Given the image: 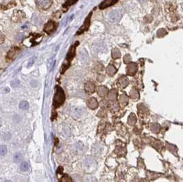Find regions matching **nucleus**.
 Masks as SVG:
<instances>
[{
  "label": "nucleus",
  "mask_w": 183,
  "mask_h": 182,
  "mask_svg": "<svg viewBox=\"0 0 183 182\" xmlns=\"http://www.w3.org/2000/svg\"><path fill=\"white\" fill-rule=\"evenodd\" d=\"M78 42H76L74 45L71 46V48H70L69 51L67 53V57H66L65 58V62L63 63L61 69H60V72H61V73H63L66 70H67L68 68L69 67L72 59H73V58L75 56V47H76V45H78Z\"/></svg>",
  "instance_id": "f257e3e1"
},
{
  "label": "nucleus",
  "mask_w": 183,
  "mask_h": 182,
  "mask_svg": "<svg viewBox=\"0 0 183 182\" xmlns=\"http://www.w3.org/2000/svg\"><path fill=\"white\" fill-rule=\"evenodd\" d=\"M65 96L63 90L60 86H57L56 87V92L54 97V107L58 108L61 105H63L64 101H65Z\"/></svg>",
  "instance_id": "f03ea898"
},
{
  "label": "nucleus",
  "mask_w": 183,
  "mask_h": 182,
  "mask_svg": "<svg viewBox=\"0 0 183 182\" xmlns=\"http://www.w3.org/2000/svg\"><path fill=\"white\" fill-rule=\"evenodd\" d=\"M123 13L122 10H115L108 13V19L110 22H119L122 19Z\"/></svg>",
  "instance_id": "7ed1b4c3"
},
{
  "label": "nucleus",
  "mask_w": 183,
  "mask_h": 182,
  "mask_svg": "<svg viewBox=\"0 0 183 182\" xmlns=\"http://www.w3.org/2000/svg\"><path fill=\"white\" fill-rule=\"evenodd\" d=\"M91 15H92V13H90V14L88 15V17H87L86 19H85V22H84V24L81 26V28L79 29V30L77 32V35H80V34H82L88 30L89 26H90L91 24Z\"/></svg>",
  "instance_id": "20e7f679"
},
{
  "label": "nucleus",
  "mask_w": 183,
  "mask_h": 182,
  "mask_svg": "<svg viewBox=\"0 0 183 182\" xmlns=\"http://www.w3.org/2000/svg\"><path fill=\"white\" fill-rule=\"evenodd\" d=\"M138 69V67L137 65V64L135 63H130L128 64L127 67H126V73H127V75H130V76H132L137 73Z\"/></svg>",
  "instance_id": "39448f33"
},
{
  "label": "nucleus",
  "mask_w": 183,
  "mask_h": 182,
  "mask_svg": "<svg viewBox=\"0 0 183 182\" xmlns=\"http://www.w3.org/2000/svg\"><path fill=\"white\" fill-rule=\"evenodd\" d=\"M56 27V24L52 21H48L47 23L45 24V26L44 27V32L47 33V34H50V33L53 32L55 29Z\"/></svg>",
  "instance_id": "423d86ee"
},
{
  "label": "nucleus",
  "mask_w": 183,
  "mask_h": 182,
  "mask_svg": "<svg viewBox=\"0 0 183 182\" xmlns=\"http://www.w3.org/2000/svg\"><path fill=\"white\" fill-rule=\"evenodd\" d=\"M36 2L42 8L47 9L51 6L52 0H36Z\"/></svg>",
  "instance_id": "0eeeda50"
},
{
  "label": "nucleus",
  "mask_w": 183,
  "mask_h": 182,
  "mask_svg": "<svg viewBox=\"0 0 183 182\" xmlns=\"http://www.w3.org/2000/svg\"><path fill=\"white\" fill-rule=\"evenodd\" d=\"M118 0H105V1H103V2L101 3V4L100 5V9H104L106 8L109 6H111L115 3Z\"/></svg>",
  "instance_id": "6e6552de"
},
{
  "label": "nucleus",
  "mask_w": 183,
  "mask_h": 182,
  "mask_svg": "<svg viewBox=\"0 0 183 182\" xmlns=\"http://www.w3.org/2000/svg\"><path fill=\"white\" fill-rule=\"evenodd\" d=\"M87 105L91 109H95L98 106V102L95 98H91L87 101Z\"/></svg>",
  "instance_id": "1a4fd4ad"
},
{
  "label": "nucleus",
  "mask_w": 183,
  "mask_h": 182,
  "mask_svg": "<svg viewBox=\"0 0 183 182\" xmlns=\"http://www.w3.org/2000/svg\"><path fill=\"white\" fill-rule=\"evenodd\" d=\"M106 72L107 74L110 75V76H112V75H114L116 73L117 69L114 67L113 65H110L106 67Z\"/></svg>",
  "instance_id": "9d476101"
},
{
  "label": "nucleus",
  "mask_w": 183,
  "mask_h": 182,
  "mask_svg": "<svg viewBox=\"0 0 183 182\" xmlns=\"http://www.w3.org/2000/svg\"><path fill=\"white\" fill-rule=\"evenodd\" d=\"M119 84L122 88H125L128 84V79L126 77H122L119 79Z\"/></svg>",
  "instance_id": "9b49d317"
},
{
  "label": "nucleus",
  "mask_w": 183,
  "mask_h": 182,
  "mask_svg": "<svg viewBox=\"0 0 183 182\" xmlns=\"http://www.w3.org/2000/svg\"><path fill=\"white\" fill-rule=\"evenodd\" d=\"M85 90H86L87 92H89V93H93L95 91V86L93 83L91 82H87L86 84H85Z\"/></svg>",
  "instance_id": "f8f14e48"
},
{
  "label": "nucleus",
  "mask_w": 183,
  "mask_h": 182,
  "mask_svg": "<svg viewBox=\"0 0 183 182\" xmlns=\"http://www.w3.org/2000/svg\"><path fill=\"white\" fill-rule=\"evenodd\" d=\"M107 92H108V90H107V88L104 86H100L99 87L98 89H97L98 94L101 97H104V95H106L107 94Z\"/></svg>",
  "instance_id": "ddd939ff"
},
{
  "label": "nucleus",
  "mask_w": 183,
  "mask_h": 182,
  "mask_svg": "<svg viewBox=\"0 0 183 182\" xmlns=\"http://www.w3.org/2000/svg\"><path fill=\"white\" fill-rule=\"evenodd\" d=\"M17 49H18V48H13V49H11L10 50V51L8 52V53H7L6 58L8 59V60L13 59V58L14 57V56H15V53H16Z\"/></svg>",
  "instance_id": "4468645a"
},
{
  "label": "nucleus",
  "mask_w": 183,
  "mask_h": 182,
  "mask_svg": "<svg viewBox=\"0 0 183 182\" xmlns=\"http://www.w3.org/2000/svg\"><path fill=\"white\" fill-rule=\"evenodd\" d=\"M112 58L114 59H118L121 58V52L119 51V50L117 48H115V49H112Z\"/></svg>",
  "instance_id": "2eb2a0df"
},
{
  "label": "nucleus",
  "mask_w": 183,
  "mask_h": 182,
  "mask_svg": "<svg viewBox=\"0 0 183 182\" xmlns=\"http://www.w3.org/2000/svg\"><path fill=\"white\" fill-rule=\"evenodd\" d=\"M108 97L109 99L111 101L115 100L117 97V91L115 90H110L108 94Z\"/></svg>",
  "instance_id": "dca6fc26"
},
{
  "label": "nucleus",
  "mask_w": 183,
  "mask_h": 182,
  "mask_svg": "<svg viewBox=\"0 0 183 182\" xmlns=\"http://www.w3.org/2000/svg\"><path fill=\"white\" fill-rule=\"evenodd\" d=\"M28 168H29V165H28V164L27 163V162H22V163H21V166H20V169H21V171L26 172L27 170H28Z\"/></svg>",
  "instance_id": "f3484780"
},
{
  "label": "nucleus",
  "mask_w": 183,
  "mask_h": 182,
  "mask_svg": "<svg viewBox=\"0 0 183 182\" xmlns=\"http://www.w3.org/2000/svg\"><path fill=\"white\" fill-rule=\"evenodd\" d=\"M77 1L78 0H67L63 6L66 7V8H69V6H72L73 4H74V3H76Z\"/></svg>",
  "instance_id": "a211bd4d"
},
{
  "label": "nucleus",
  "mask_w": 183,
  "mask_h": 182,
  "mask_svg": "<svg viewBox=\"0 0 183 182\" xmlns=\"http://www.w3.org/2000/svg\"><path fill=\"white\" fill-rule=\"evenodd\" d=\"M19 107H20L21 109L23 110H27L29 107V104L26 101H23L20 103V105H19Z\"/></svg>",
  "instance_id": "6ab92c4d"
},
{
  "label": "nucleus",
  "mask_w": 183,
  "mask_h": 182,
  "mask_svg": "<svg viewBox=\"0 0 183 182\" xmlns=\"http://www.w3.org/2000/svg\"><path fill=\"white\" fill-rule=\"evenodd\" d=\"M130 95H131V97L133 99H136L139 97V93H138V91L136 90L135 88H133L130 92Z\"/></svg>",
  "instance_id": "aec40b11"
},
{
  "label": "nucleus",
  "mask_w": 183,
  "mask_h": 182,
  "mask_svg": "<svg viewBox=\"0 0 183 182\" xmlns=\"http://www.w3.org/2000/svg\"><path fill=\"white\" fill-rule=\"evenodd\" d=\"M6 153H7L6 147L4 146V145H1V146L0 147V154L2 156H3L6 154Z\"/></svg>",
  "instance_id": "412c9836"
},
{
  "label": "nucleus",
  "mask_w": 183,
  "mask_h": 182,
  "mask_svg": "<svg viewBox=\"0 0 183 182\" xmlns=\"http://www.w3.org/2000/svg\"><path fill=\"white\" fill-rule=\"evenodd\" d=\"M128 102V97L125 94H122L120 97V103L122 104H126Z\"/></svg>",
  "instance_id": "4be33fe9"
},
{
  "label": "nucleus",
  "mask_w": 183,
  "mask_h": 182,
  "mask_svg": "<svg viewBox=\"0 0 183 182\" xmlns=\"http://www.w3.org/2000/svg\"><path fill=\"white\" fill-rule=\"evenodd\" d=\"M136 122V118L134 115H131L130 116L129 119H128V123L130 125H134Z\"/></svg>",
  "instance_id": "5701e85b"
},
{
  "label": "nucleus",
  "mask_w": 183,
  "mask_h": 182,
  "mask_svg": "<svg viewBox=\"0 0 183 182\" xmlns=\"http://www.w3.org/2000/svg\"><path fill=\"white\" fill-rule=\"evenodd\" d=\"M21 159H22V156H21V154H19V153H17V154H16L14 156V160L15 162H19L20 160H21Z\"/></svg>",
  "instance_id": "b1692460"
},
{
  "label": "nucleus",
  "mask_w": 183,
  "mask_h": 182,
  "mask_svg": "<svg viewBox=\"0 0 183 182\" xmlns=\"http://www.w3.org/2000/svg\"><path fill=\"white\" fill-rule=\"evenodd\" d=\"M130 60H131V57H130V55H128V54H127V55L124 56V63H125L126 64H128L130 62Z\"/></svg>",
  "instance_id": "393cba45"
},
{
  "label": "nucleus",
  "mask_w": 183,
  "mask_h": 182,
  "mask_svg": "<svg viewBox=\"0 0 183 182\" xmlns=\"http://www.w3.org/2000/svg\"><path fill=\"white\" fill-rule=\"evenodd\" d=\"M61 182H71V180L68 177V176H64L61 179Z\"/></svg>",
  "instance_id": "a878e982"
},
{
  "label": "nucleus",
  "mask_w": 183,
  "mask_h": 182,
  "mask_svg": "<svg viewBox=\"0 0 183 182\" xmlns=\"http://www.w3.org/2000/svg\"><path fill=\"white\" fill-rule=\"evenodd\" d=\"M104 79V75H98V77H97V80L99 81V82H102L103 80Z\"/></svg>",
  "instance_id": "bb28decb"
},
{
  "label": "nucleus",
  "mask_w": 183,
  "mask_h": 182,
  "mask_svg": "<svg viewBox=\"0 0 183 182\" xmlns=\"http://www.w3.org/2000/svg\"><path fill=\"white\" fill-rule=\"evenodd\" d=\"M139 1H140V2H141V3H144V2H145V1H147V0H139Z\"/></svg>",
  "instance_id": "cd10ccee"
},
{
  "label": "nucleus",
  "mask_w": 183,
  "mask_h": 182,
  "mask_svg": "<svg viewBox=\"0 0 183 182\" xmlns=\"http://www.w3.org/2000/svg\"><path fill=\"white\" fill-rule=\"evenodd\" d=\"M4 182H10V181H5Z\"/></svg>",
  "instance_id": "c85d7f7f"
}]
</instances>
